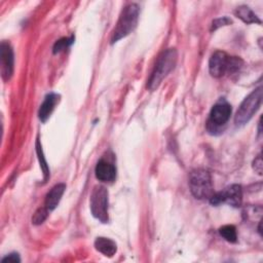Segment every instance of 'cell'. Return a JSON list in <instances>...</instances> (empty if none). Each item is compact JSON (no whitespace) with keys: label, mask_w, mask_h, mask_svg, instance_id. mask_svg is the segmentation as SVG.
<instances>
[{"label":"cell","mask_w":263,"mask_h":263,"mask_svg":"<svg viewBox=\"0 0 263 263\" xmlns=\"http://www.w3.org/2000/svg\"><path fill=\"white\" fill-rule=\"evenodd\" d=\"M0 63H1V76L3 80L10 79L13 73L14 55L11 45L8 42L2 41L0 45Z\"/></svg>","instance_id":"9c48e42d"},{"label":"cell","mask_w":263,"mask_h":263,"mask_svg":"<svg viewBox=\"0 0 263 263\" xmlns=\"http://www.w3.org/2000/svg\"><path fill=\"white\" fill-rule=\"evenodd\" d=\"M241 201H242V190H241V186L237 184H233L220 192L214 193L210 198V202L213 205H218L220 203L226 202L232 206L238 208L241 205Z\"/></svg>","instance_id":"ba28073f"},{"label":"cell","mask_w":263,"mask_h":263,"mask_svg":"<svg viewBox=\"0 0 263 263\" xmlns=\"http://www.w3.org/2000/svg\"><path fill=\"white\" fill-rule=\"evenodd\" d=\"M48 209L46 206L44 208H39L36 210V212L33 214V217H32V223L34 225H40L42 224L45 219L47 218L48 216Z\"/></svg>","instance_id":"2e32d148"},{"label":"cell","mask_w":263,"mask_h":263,"mask_svg":"<svg viewBox=\"0 0 263 263\" xmlns=\"http://www.w3.org/2000/svg\"><path fill=\"white\" fill-rule=\"evenodd\" d=\"M72 42H73V38H62V39L58 40V41L54 43L53 52H54V53H58V52H60V51H63V50L66 49Z\"/></svg>","instance_id":"ac0fdd59"},{"label":"cell","mask_w":263,"mask_h":263,"mask_svg":"<svg viewBox=\"0 0 263 263\" xmlns=\"http://www.w3.org/2000/svg\"><path fill=\"white\" fill-rule=\"evenodd\" d=\"M231 24V20L227 16H223V17H219V18H216L215 21H213L212 23V31H215L217 30L218 28L220 27H223V26H227Z\"/></svg>","instance_id":"d6986e66"},{"label":"cell","mask_w":263,"mask_h":263,"mask_svg":"<svg viewBox=\"0 0 263 263\" xmlns=\"http://www.w3.org/2000/svg\"><path fill=\"white\" fill-rule=\"evenodd\" d=\"M241 66V59L237 57H229L226 52L217 50L210 58L209 71L213 77L219 78L226 73L232 74L236 72L240 69Z\"/></svg>","instance_id":"7a4b0ae2"},{"label":"cell","mask_w":263,"mask_h":263,"mask_svg":"<svg viewBox=\"0 0 263 263\" xmlns=\"http://www.w3.org/2000/svg\"><path fill=\"white\" fill-rule=\"evenodd\" d=\"M219 233L225 240H227L229 242H236V240H237L236 229L233 225H224V226L220 227Z\"/></svg>","instance_id":"9a60e30c"},{"label":"cell","mask_w":263,"mask_h":263,"mask_svg":"<svg viewBox=\"0 0 263 263\" xmlns=\"http://www.w3.org/2000/svg\"><path fill=\"white\" fill-rule=\"evenodd\" d=\"M95 173L97 179L102 182H113L116 177L115 166L104 159L98 161Z\"/></svg>","instance_id":"30bf717a"},{"label":"cell","mask_w":263,"mask_h":263,"mask_svg":"<svg viewBox=\"0 0 263 263\" xmlns=\"http://www.w3.org/2000/svg\"><path fill=\"white\" fill-rule=\"evenodd\" d=\"M253 167L255 170L256 173H258L259 175H262V158H261V154H259L257 156V158L254 160V164H253Z\"/></svg>","instance_id":"44dd1931"},{"label":"cell","mask_w":263,"mask_h":263,"mask_svg":"<svg viewBox=\"0 0 263 263\" xmlns=\"http://www.w3.org/2000/svg\"><path fill=\"white\" fill-rule=\"evenodd\" d=\"M139 13L140 7L136 3H130L122 9L116 27L112 33L111 43L117 42L118 40L124 38L134 31L138 24Z\"/></svg>","instance_id":"6da1fadb"},{"label":"cell","mask_w":263,"mask_h":263,"mask_svg":"<svg viewBox=\"0 0 263 263\" xmlns=\"http://www.w3.org/2000/svg\"><path fill=\"white\" fill-rule=\"evenodd\" d=\"M262 93V86H259L245 98L234 116V122L236 125H243L250 121L261 106Z\"/></svg>","instance_id":"5b68a950"},{"label":"cell","mask_w":263,"mask_h":263,"mask_svg":"<svg viewBox=\"0 0 263 263\" xmlns=\"http://www.w3.org/2000/svg\"><path fill=\"white\" fill-rule=\"evenodd\" d=\"M90 212L102 223L108 222V190L104 186H96L90 194Z\"/></svg>","instance_id":"8992f818"},{"label":"cell","mask_w":263,"mask_h":263,"mask_svg":"<svg viewBox=\"0 0 263 263\" xmlns=\"http://www.w3.org/2000/svg\"><path fill=\"white\" fill-rule=\"evenodd\" d=\"M58 101H59V96L53 93V92L48 93L45 97V99H44L43 103L41 104V106L39 108V111H38L39 119L42 122H45L49 118V116H50L51 112L53 111L54 106L58 103Z\"/></svg>","instance_id":"7c38bea8"},{"label":"cell","mask_w":263,"mask_h":263,"mask_svg":"<svg viewBox=\"0 0 263 263\" xmlns=\"http://www.w3.org/2000/svg\"><path fill=\"white\" fill-rule=\"evenodd\" d=\"M65 189H66V185L64 183H60V184L54 185L48 191V193L46 194V197H45V206L49 211H52L58 206V204L64 194Z\"/></svg>","instance_id":"8fae6325"},{"label":"cell","mask_w":263,"mask_h":263,"mask_svg":"<svg viewBox=\"0 0 263 263\" xmlns=\"http://www.w3.org/2000/svg\"><path fill=\"white\" fill-rule=\"evenodd\" d=\"M95 248L98 252L102 253L107 257H112L117 251L116 243L107 237H97L95 240Z\"/></svg>","instance_id":"4fadbf2b"},{"label":"cell","mask_w":263,"mask_h":263,"mask_svg":"<svg viewBox=\"0 0 263 263\" xmlns=\"http://www.w3.org/2000/svg\"><path fill=\"white\" fill-rule=\"evenodd\" d=\"M36 151H37V155H38V158H39V161H40V166L43 171V175H44V180H46L49 176V171H48V166L46 164V161L43 157V154H42V149H41V145L39 143V140H37L36 142Z\"/></svg>","instance_id":"e0dca14e"},{"label":"cell","mask_w":263,"mask_h":263,"mask_svg":"<svg viewBox=\"0 0 263 263\" xmlns=\"http://www.w3.org/2000/svg\"><path fill=\"white\" fill-rule=\"evenodd\" d=\"M234 14L240 18L243 23L246 24H253V23H258L261 24V21L259 20V17L254 13V11L247 5H241L238 6L235 10H234Z\"/></svg>","instance_id":"5bb4252c"},{"label":"cell","mask_w":263,"mask_h":263,"mask_svg":"<svg viewBox=\"0 0 263 263\" xmlns=\"http://www.w3.org/2000/svg\"><path fill=\"white\" fill-rule=\"evenodd\" d=\"M177 51L175 48H168L163 51L157 59L152 74L148 81V88L154 90L161 83L163 78L174 70L177 63Z\"/></svg>","instance_id":"3957f363"},{"label":"cell","mask_w":263,"mask_h":263,"mask_svg":"<svg viewBox=\"0 0 263 263\" xmlns=\"http://www.w3.org/2000/svg\"><path fill=\"white\" fill-rule=\"evenodd\" d=\"M20 261H21V259H20V257H18V254H17V253H11V254H9V255L5 256V257L1 260V262H2V263H6V262L16 263V262H20Z\"/></svg>","instance_id":"ffe728a7"},{"label":"cell","mask_w":263,"mask_h":263,"mask_svg":"<svg viewBox=\"0 0 263 263\" xmlns=\"http://www.w3.org/2000/svg\"><path fill=\"white\" fill-rule=\"evenodd\" d=\"M189 187L193 196L197 199H210L214 194L211 175L202 168L193 170L189 176Z\"/></svg>","instance_id":"277c9868"},{"label":"cell","mask_w":263,"mask_h":263,"mask_svg":"<svg viewBox=\"0 0 263 263\" xmlns=\"http://www.w3.org/2000/svg\"><path fill=\"white\" fill-rule=\"evenodd\" d=\"M231 115V106L224 100L217 102L211 112L206 127L210 132H217L221 126L225 125Z\"/></svg>","instance_id":"52a82bcc"}]
</instances>
